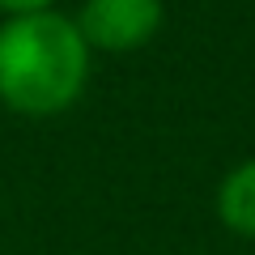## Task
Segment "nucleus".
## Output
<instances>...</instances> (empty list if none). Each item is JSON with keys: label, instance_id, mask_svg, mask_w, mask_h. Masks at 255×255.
I'll return each instance as SVG.
<instances>
[{"label": "nucleus", "instance_id": "nucleus-3", "mask_svg": "<svg viewBox=\"0 0 255 255\" xmlns=\"http://www.w3.org/2000/svg\"><path fill=\"white\" fill-rule=\"evenodd\" d=\"M213 209L234 238H255V157H243L221 174Z\"/></svg>", "mask_w": 255, "mask_h": 255}, {"label": "nucleus", "instance_id": "nucleus-2", "mask_svg": "<svg viewBox=\"0 0 255 255\" xmlns=\"http://www.w3.org/2000/svg\"><path fill=\"white\" fill-rule=\"evenodd\" d=\"M73 21L90 51L128 55L157 38L166 21V0H81Z\"/></svg>", "mask_w": 255, "mask_h": 255}, {"label": "nucleus", "instance_id": "nucleus-1", "mask_svg": "<svg viewBox=\"0 0 255 255\" xmlns=\"http://www.w3.org/2000/svg\"><path fill=\"white\" fill-rule=\"evenodd\" d=\"M94 51L68 13L38 9L0 17V102L17 115L51 119L81 102Z\"/></svg>", "mask_w": 255, "mask_h": 255}, {"label": "nucleus", "instance_id": "nucleus-4", "mask_svg": "<svg viewBox=\"0 0 255 255\" xmlns=\"http://www.w3.org/2000/svg\"><path fill=\"white\" fill-rule=\"evenodd\" d=\"M38 9H55V0H0V17H21Z\"/></svg>", "mask_w": 255, "mask_h": 255}]
</instances>
